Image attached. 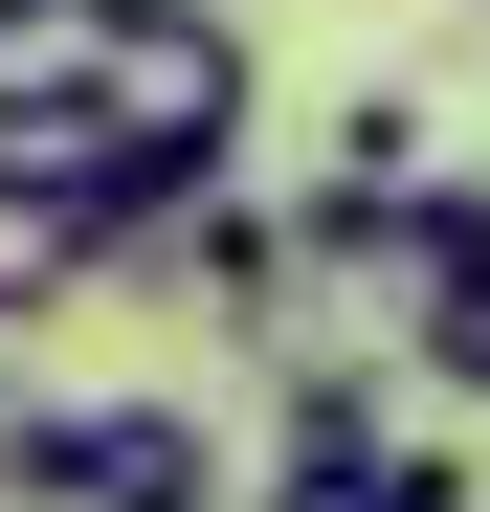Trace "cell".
<instances>
[{
	"mask_svg": "<svg viewBox=\"0 0 490 512\" xmlns=\"http://www.w3.org/2000/svg\"><path fill=\"white\" fill-rule=\"evenodd\" d=\"M0 512H245L201 401H0Z\"/></svg>",
	"mask_w": 490,
	"mask_h": 512,
	"instance_id": "1",
	"label": "cell"
},
{
	"mask_svg": "<svg viewBox=\"0 0 490 512\" xmlns=\"http://www.w3.org/2000/svg\"><path fill=\"white\" fill-rule=\"evenodd\" d=\"M67 290H112V223H90V179H67V134H23L0 156V334H45Z\"/></svg>",
	"mask_w": 490,
	"mask_h": 512,
	"instance_id": "2",
	"label": "cell"
},
{
	"mask_svg": "<svg viewBox=\"0 0 490 512\" xmlns=\"http://www.w3.org/2000/svg\"><path fill=\"white\" fill-rule=\"evenodd\" d=\"M112 45H134V0H0V156H23V134H90Z\"/></svg>",
	"mask_w": 490,
	"mask_h": 512,
	"instance_id": "3",
	"label": "cell"
},
{
	"mask_svg": "<svg viewBox=\"0 0 490 512\" xmlns=\"http://www.w3.org/2000/svg\"><path fill=\"white\" fill-rule=\"evenodd\" d=\"M156 268H179V312H223V334H268V312L312 290V268H290V201H245V179H223L179 245H156Z\"/></svg>",
	"mask_w": 490,
	"mask_h": 512,
	"instance_id": "4",
	"label": "cell"
}]
</instances>
